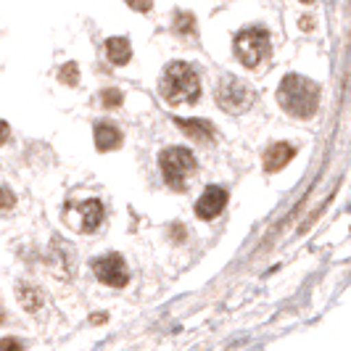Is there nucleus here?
<instances>
[{
    "label": "nucleus",
    "instance_id": "nucleus-9",
    "mask_svg": "<svg viewBox=\"0 0 351 351\" xmlns=\"http://www.w3.org/2000/svg\"><path fill=\"white\" fill-rule=\"evenodd\" d=\"M293 156H296V148H293L291 143H275V145H269L267 154H264V169H267V172H280L282 167Z\"/></svg>",
    "mask_w": 351,
    "mask_h": 351
},
{
    "label": "nucleus",
    "instance_id": "nucleus-20",
    "mask_svg": "<svg viewBox=\"0 0 351 351\" xmlns=\"http://www.w3.org/2000/svg\"><path fill=\"white\" fill-rule=\"evenodd\" d=\"M8 135H11V127H8V122L0 119V145L8 141Z\"/></svg>",
    "mask_w": 351,
    "mask_h": 351
},
{
    "label": "nucleus",
    "instance_id": "nucleus-4",
    "mask_svg": "<svg viewBox=\"0 0 351 351\" xmlns=\"http://www.w3.org/2000/svg\"><path fill=\"white\" fill-rule=\"evenodd\" d=\"M217 104L228 114H243L254 104V90L248 88L246 82H241L238 77L228 74V77H222V82L217 88Z\"/></svg>",
    "mask_w": 351,
    "mask_h": 351
},
{
    "label": "nucleus",
    "instance_id": "nucleus-3",
    "mask_svg": "<svg viewBox=\"0 0 351 351\" xmlns=\"http://www.w3.org/2000/svg\"><path fill=\"white\" fill-rule=\"evenodd\" d=\"M235 56L241 58V64L254 69L259 66L264 58L269 56V35L262 27H248L243 32L235 35Z\"/></svg>",
    "mask_w": 351,
    "mask_h": 351
},
{
    "label": "nucleus",
    "instance_id": "nucleus-22",
    "mask_svg": "<svg viewBox=\"0 0 351 351\" xmlns=\"http://www.w3.org/2000/svg\"><path fill=\"white\" fill-rule=\"evenodd\" d=\"M301 3H315V0H301Z\"/></svg>",
    "mask_w": 351,
    "mask_h": 351
},
{
    "label": "nucleus",
    "instance_id": "nucleus-13",
    "mask_svg": "<svg viewBox=\"0 0 351 351\" xmlns=\"http://www.w3.org/2000/svg\"><path fill=\"white\" fill-rule=\"evenodd\" d=\"M19 301H21V306L27 312H37L43 306V296H40V291L32 288V285H19Z\"/></svg>",
    "mask_w": 351,
    "mask_h": 351
},
{
    "label": "nucleus",
    "instance_id": "nucleus-11",
    "mask_svg": "<svg viewBox=\"0 0 351 351\" xmlns=\"http://www.w3.org/2000/svg\"><path fill=\"white\" fill-rule=\"evenodd\" d=\"M106 56L114 66H124L132 56V48H130V40L127 37H111L106 40Z\"/></svg>",
    "mask_w": 351,
    "mask_h": 351
},
{
    "label": "nucleus",
    "instance_id": "nucleus-8",
    "mask_svg": "<svg viewBox=\"0 0 351 351\" xmlns=\"http://www.w3.org/2000/svg\"><path fill=\"white\" fill-rule=\"evenodd\" d=\"M225 204H228V193H225L222 188L211 185V188H206V191L201 193V198H198L195 214H198V219H214V217L222 214Z\"/></svg>",
    "mask_w": 351,
    "mask_h": 351
},
{
    "label": "nucleus",
    "instance_id": "nucleus-14",
    "mask_svg": "<svg viewBox=\"0 0 351 351\" xmlns=\"http://www.w3.org/2000/svg\"><path fill=\"white\" fill-rule=\"evenodd\" d=\"M122 93H119V90H104V93H101V104L106 106V108H117V106H122Z\"/></svg>",
    "mask_w": 351,
    "mask_h": 351
},
{
    "label": "nucleus",
    "instance_id": "nucleus-19",
    "mask_svg": "<svg viewBox=\"0 0 351 351\" xmlns=\"http://www.w3.org/2000/svg\"><path fill=\"white\" fill-rule=\"evenodd\" d=\"M0 351H21V343L16 338H3L0 341Z\"/></svg>",
    "mask_w": 351,
    "mask_h": 351
},
{
    "label": "nucleus",
    "instance_id": "nucleus-21",
    "mask_svg": "<svg viewBox=\"0 0 351 351\" xmlns=\"http://www.w3.org/2000/svg\"><path fill=\"white\" fill-rule=\"evenodd\" d=\"M3 317H5V309H3V304H0V322H3Z\"/></svg>",
    "mask_w": 351,
    "mask_h": 351
},
{
    "label": "nucleus",
    "instance_id": "nucleus-12",
    "mask_svg": "<svg viewBox=\"0 0 351 351\" xmlns=\"http://www.w3.org/2000/svg\"><path fill=\"white\" fill-rule=\"evenodd\" d=\"M177 127H180L185 135H191L193 141L206 143L214 138V127H211L206 119H177Z\"/></svg>",
    "mask_w": 351,
    "mask_h": 351
},
{
    "label": "nucleus",
    "instance_id": "nucleus-10",
    "mask_svg": "<svg viewBox=\"0 0 351 351\" xmlns=\"http://www.w3.org/2000/svg\"><path fill=\"white\" fill-rule=\"evenodd\" d=\"M122 145V132L114 124H95V148L98 151H117Z\"/></svg>",
    "mask_w": 351,
    "mask_h": 351
},
{
    "label": "nucleus",
    "instance_id": "nucleus-5",
    "mask_svg": "<svg viewBox=\"0 0 351 351\" xmlns=\"http://www.w3.org/2000/svg\"><path fill=\"white\" fill-rule=\"evenodd\" d=\"M158 164L172 188H182V182L195 172V156L188 148H167L158 156Z\"/></svg>",
    "mask_w": 351,
    "mask_h": 351
},
{
    "label": "nucleus",
    "instance_id": "nucleus-7",
    "mask_svg": "<svg viewBox=\"0 0 351 351\" xmlns=\"http://www.w3.org/2000/svg\"><path fill=\"white\" fill-rule=\"evenodd\" d=\"M93 269H95V275H98L106 285H111V288H124L127 280H130L124 259L119 254H106L101 259H95V262H93Z\"/></svg>",
    "mask_w": 351,
    "mask_h": 351
},
{
    "label": "nucleus",
    "instance_id": "nucleus-17",
    "mask_svg": "<svg viewBox=\"0 0 351 351\" xmlns=\"http://www.w3.org/2000/svg\"><path fill=\"white\" fill-rule=\"evenodd\" d=\"M14 204H16L14 193H11L8 188H0V211H11L14 209Z\"/></svg>",
    "mask_w": 351,
    "mask_h": 351
},
{
    "label": "nucleus",
    "instance_id": "nucleus-15",
    "mask_svg": "<svg viewBox=\"0 0 351 351\" xmlns=\"http://www.w3.org/2000/svg\"><path fill=\"white\" fill-rule=\"evenodd\" d=\"M77 74H80L77 64H66L64 69H58V77H61V82H66V85H74V82H77Z\"/></svg>",
    "mask_w": 351,
    "mask_h": 351
},
{
    "label": "nucleus",
    "instance_id": "nucleus-2",
    "mask_svg": "<svg viewBox=\"0 0 351 351\" xmlns=\"http://www.w3.org/2000/svg\"><path fill=\"white\" fill-rule=\"evenodd\" d=\"M161 95L167 98V104H195L201 98V82H198V74L191 64L185 61H172L164 74H161V82H158Z\"/></svg>",
    "mask_w": 351,
    "mask_h": 351
},
{
    "label": "nucleus",
    "instance_id": "nucleus-16",
    "mask_svg": "<svg viewBox=\"0 0 351 351\" xmlns=\"http://www.w3.org/2000/svg\"><path fill=\"white\" fill-rule=\"evenodd\" d=\"M177 32L185 35V32H193V16L191 14H177Z\"/></svg>",
    "mask_w": 351,
    "mask_h": 351
},
{
    "label": "nucleus",
    "instance_id": "nucleus-18",
    "mask_svg": "<svg viewBox=\"0 0 351 351\" xmlns=\"http://www.w3.org/2000/svg\"><path fill=\"white\" fill-rule=\"evenodd\" d=\"M127 5H130L132 11H141V14H145V11H151L154 0H127Z\"/></svg>",
    "mask_w": 351,
    "mask_h": 351
},
{
    "label": "nucleus",
    "instance_id": "nucleus-6",
    "mask_svg": "<svg viewBox=\"0 0 351 351\" xmlns=\"http://www.w3.org/2000/svg\"><path fill=\"white\" fill-rule=\"evenodd\" d=\"M64 217H66V222L74 230L95 232L98 225L104 222V204L98 198H90V201H82V204H69Z\"/></svg>",
    "mask_w": 351,
    "mask_h": 351
},
{
    "label": "nucleus",
    "instance_id": "nucleus-1",
    "mask_svg": "<svg viewBox=\"0 0 351 351\" xmlns=\"http://www.w3.org/2000/svg\"><path fill=\"white\" fill-rule=\"evenodd\" d=\"M278 104L282 111H288L291 117L309 119L319 106V88L312 80L301 77V74H288L278 88Z\"/></svg>",
    "mask_w": 351,
    "mask_h": 351
}]
</instances>
